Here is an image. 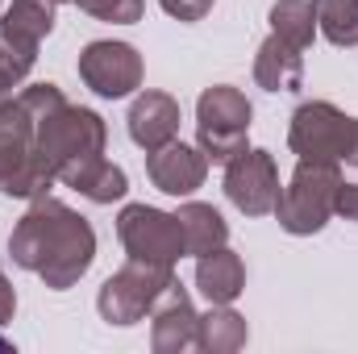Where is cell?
<instances>
[{"mask_svg": "<svg viewBox=\"0 0 358 354\" xmlns=\"http://www.w3.org/2000/svg\"><path fill=\"white\" fill-rule=\"evenodd\" d=\"M8 255L21 271H34L50 292H67L88 275L96 259L92 225L55 196L29 200L25 217L8 234Z\"/></svg>", "mask_w": 358, "mask_h": 354, "instance_id": "obj_1", "label": "cell"}, {"mask_svg": "<svg viewBox=\"0 0 358 354\" xmlns=\"http://www.w3.org/2000/svg\"><path fill=\"white\" fill-rule=\"evenodd\" d=\"M104 142H108L104 117L80 104H59L50 117L38 121V134H34V146L50 163L55 179L76 192L104 163Z\"/></svg>", "mask_w": 358, "mask_h": 354, "instance_id": "obj_2", "label": "cell"}, {"mask_svg": "<svg viewBox=\"0 0 358 354\" xmlns=\"http://www.w3.org/2000/svg\"><path fill=\"white\" fill-rule=\"evenodd\" d=\"M34 134H38V117L21 104V96H4L0 100V196L38 200V196H50V187L59 183L50 163L38 155Z\"/></svg>", "mask_w": 358, "mask_h": 354, "instance_id": "obj_3", "label": "cell"}, {"mask_svg": "<svg viewBox=\"0 0 358 354\" xmlns=\"http://www.w3.org/2000/svg\"><path fill=\"white\" fill-rule=\"evenodd\" d=\"M338 187H342V171L338 163H304L292 171L287 187L279 192V204H275V217L287 234L296 238H308V234H321L334 217V204H338Z\"/></svg>", "mask_w": 358, "mask_h": 354, "instance_id": "obj_4", "label": "cell"}, {"mask_svg": "<svg viewBox=\"0 0 358 354\" xmlns=\"http://www.w3.org/2000/svg\"><path fill=\"white\" fill-rule=\"evenodd\" d=\"M250 100L229 84H213L196 100V138L208 163H229L234 155L246 150V129H250Z\"/></svg>", "mask_w": 358, "mask_h": 354, "instance_id": "obj_5", "label": "cell"}, {"mask_svg": "<svg viewBox=\"0 0 358 354\" xmlns=\"http://www.w3.org/2000/svg\"><path fill=\"white\" fill-rule=\"evenodd\" d=\"M171 279H176V267L129 259L121 271H113V275L100 283L96 313H100L108 325H138V321L155 309V300L163 296V288H167Z\"/></svg>", "mask_w": 358, "mask_h": 354, "instance_id": "obj_6", "label": "cell"}, {"mask_svg": "<svg viewBox=\"0 0 358 354\" xmlns=\"http://www.w3.org/2000/svg\"><path fill=\"white\" fill-rule=\"evenodd\" d=\"M350 121L355 117H346L329 100H304L292 113L287 146L304 163H342L346 159V146H350Z\"/></svg>", "mask_w": 358, "mask_h": 354, "instance_id": "obj_7", "label": "cell"}, {"mask_svg": "<svg viewBox=\"0 0 358 354\" xmlns=\"http://www.w3.org/2000/svg\"><path fill=\"white\" fill-rule=\"evenodd\" d=\"M117 238L125 246L129 259L142 263H163L176 267L187 250H183V229H179L176 213H163L155 204H125L117 217Z\"/></svg>", "mask_w": 358, "mask_h": 354, "instance_id": "obj_8", "label": "cell"}, {"mask_svg": "<svg viewBox=\"0 0 358 354\" xmlns=\"http://www.w3.org/2000/svg\"><path fill=\"white\" fill-rule=\"evenodd\" d=\"M279 167L271 150H242L225 163V196L246 217H267L279 204Z\"/></svg>", "mask_w": 358, "mask_h": 354, "instance_id": "obj_9", "label": "cell"}, {"mask_svg": "<svg viewBox=\"0 0 358 354\" xmlns=\"http://www.w3.org/2000/svg\"><path fill=\"white\" fill-rule=\"evenodd\" d=\"M76 67H80V80L104 100H121L134 88H142V55L129 42H113V38L88 42Z\"/></svg>", "mask_w": 358, "mask_h": 354, "instance_id": "obj_10", "label": "cell"}, {"mask_svg": "<svg viewBox=\"0 0 358 354\" xmlns=\"http://www.w3.org/2000/svg\"><path fill=\"white\" fill-rule=\"evenodd\" d=\"M196 325H200V313L187 296V288L171 279L163 288V296L155 300L150 309V346L155 354H183L196 346Z\"/></svg>", "mask_w": 358, "mask_h": 354, "instance_id": "obj_11", "label": "cell"}, {"mask_svg": "<svg viewBox=\"0 0 358 354\" xmlns=\"http://www.w3.org/2000/svg\"><path fill=\"white\" fill-rule=\"evenodd\" d=\"M146 176L167 196H192L208 176V155L187 142H167L159 150H146Z\"/></svg>", "mask_w": 358, "mask_h": 354, "instance_id": "obj_12", "label": "cell"}, {"mask_svg": "<svg viewBox=\"0 0 358 354\" xmlns=\"http://www.w3.org/2000/svg\"><path fill=\"white\" fill-rule=\"evenodd\" d=\"M125 125H129L134 146L159 150V146L176 142V134H179V100L167 96V92H142V96L129 104Z\"/></svg>", "mask_w": 358, "mask_h": 354, "instance_id": "obj_13", "label": "cell"}, {"mask_svg": "<svg viewBox=\"0 0 358 354\" xmlns=\"http://www.w3.org/2000/svg\"><path fill=\"white\" fill-rule=\"evenodd\" d=\"M50 29H55V0H13L0 13V42L21 55L38 59V46Z\"/></svg>", "mask_w": 358, "mask_h": 354, "instance_id": "obj_14", "label": "cell"}, {"mask_svg": "<svg viewBox=\"0 0 358 354\" xmlns=\"http://www.w3.org/2000/svg\"><path fill=\"white\" fill-rule=\"evenodd\" d=\"M255 84L267 92H300L304 84V50L271 34L255 55Z\"/></svg>", "mask_w": 358, "mask_h": 354, "instance_id": "obj_15", "label": "cell"}, {"mask_svg": "<svg viewBox=\"0 0 358 354\" xmlns=\"http://www.w3.org/2000/svg\"><path fill=\"white\" fill-rule=\"evenodd\" d=\"M196 288L208 296V304H234L246 292V267L229 246H217L196 259Z\"/></svg>", "mask_w": 358, "mask_h": 354, "instance_id": "obj_16", "label": "cell"}, {"mask_svg": "<svg viewBox=\"0 0 358 354\" xmlns=\"http://www.w3.org/2000/svg\"><path fill=\"white\" fill-rule=\"evenodd\" d=\"M176 217H179V229H183V250L196 255V259L229 242V225H225V217L213 204L187 200V204H179Z\"/></svg>", "mask_w": 358, "mask_h": 354, "instance_id": "obj_17", "label": "cell"}, {"mask_svg": "<svg viewBox=\"0 0 358 354\" xmlns=\"http://www.w3.org/2000/svg\"><path fill=\"white\" fill-rule=\"evenodd\" d=\"M246 338H250V325L229 304H213L196 325V346L204 354H234L246 346Z\"/></svg>", "mask_w": 358, "mask_h": 354, "instance_id": "obj_18", "label": "cell"}, {"mask_svg": "<svg viewBox=\"0 0 358 354\" xmlns=\"http://www.w3.org/2000/svg\"><path fill=\"white\" fill-rule=\"evenodd\" d=\"M271 34H279L296 50H308L313 38H317V8H313V0H275L271 4Z\"/></svg>", "mask_w": 358, "mask_h": 354, "instance_id": "obj_19", "label": "cell"}, {"mask_svg": "<svg viewBox=\"0 0 358 354\" xmlns=\"http://www.w3.org/2000/svg\"><path fill=\"white\" fill-rule=\"evenodd\" d=\"M317 29L334 46H358V0H313Z\"/></svg>", "mask_w": 358, "mask_h": 354, "instance_id": "obj_20", "label": "cell"}, {"mask_svg": "<svg viewBox=\"0 0 358 354\" xmlns=\"http://www.w3.org/2000/svg\"><path fill=\"white\" fill-rule=\"evenodd\" d=\"M129 192V179H125V171L117 167V163H100L96 171L88 176V183L80 187V196H88L92 204H113V200H121Z\"/></svg>", "mask_w": 358, "mask_h": 354, "instance_id": "obj_21", "label": "cell"}, {"mask_svg": "<svg viewBox=\"0 0 358 354\" xmlns=\"http://www.w3.org/2000/svg\"><path fill=\"white\" fill-rule=\"evenodd\" d=\"M71 4H80L96 21H113V25H134L146 13V0H71Z\"/></svg>", "mask_w": 358, "mask_h": 354, "instance_id": "obj_22", "label": "cell"}, {"mask_svg": "<svg viewBox=\"0 0 358 354\" xmlns=\"http://www.w3.org/2000/svg\"><path fill=\"white\" fill-rule=\"evenodd\" d=\"M29 71H34V55H21V50L0 42V92L8 96L13 88H21L29 80Z\"/></svg>", "mask_w": 358, "mask_h": 354, "instance_id": "obj_23", "label": "cell"}, {"mask_svg": "<svg viewBox=\"0 0 358 354\" xmlns=\"http://www.w3.org/2000/svg\"><path fill=\"white\" fill-rule=\"evenodd\" d=\"M163 4V13H171L176 21H204L208 17V8H213V0H159Z\"/></svg>", "mask_w": 358, "mask_h": 354, "instance_id": "obj_24", "label": "cell"}, {"mask_svg": "<svg viewBox=\"0 0 358 354\" xmlns=\"http://www.w3.org/2000/svg\"><path fill=\"white\" fill-rule=\"evenodd\" d=\"M334 217H346V221H358V183H346L338 187V204H334Z\"/></svg>", "mask_w": 358, "mask_h": 354, "instance_id": "obj_25", "label": "cell"}, {"mask_svg": "<svg viewBox=\"0 0 358 354\" xmlns=\"http://www.w3.org/2000/svg\"><path fill=\"white\" fill-rule=\"evenodd\" d=\"M13 313H17V292H13L8 275L0 271V325H8V321H13Z\"/></svg>", "mask_w": 358, "mask_h": 354, "instance_id": "obj_26", "label": "cell"}, {"mask_svg": "<svg viewBox=\"0 0 358 354\" xmlns=\"http://www.w3.org/2000/svg\"><path fill=\"white\" fill-rule=\"evenodd\" d=\"M346 163L358 167V117L350 121V146H346Z\"/></svg>", "mask_w": 358, "mask_h": 354, "instance_id": "obj_27", "label": "cell"}, {"mask_svg": "<svg viewBox=\"0 0 358 354\" xmlns=\"http://www.w3.org/2000/svg\"><path fill=\"white\" fill-rule=\"evenodd\" d=\"M0 351H8V342H4V338H0Z\"/></svg>", "mask_w": 358, "mask_h": 354, "instance_id": "obj_28", "label": "cell"}, {"mask_svg": "<svg viewBox=\"0 0 358 354\" xmlns=\"http://www.w3.org/2000/svg\"><path fill=\"white\" fill-rule=\"evenodd\" d=\"M55 4H67V0H55Z\"/></svg>", "mask_w": 358, "mask_h": 354, "instance_id": "obj_29", "label": "cell"}, {"mask_svg": "<svg viewBox=\"0 0 358 354\" xmlns=\"http://www.w3.org/2000/svg\"><path fill=\"white\" fill-rule=\"evenodd\" d=\"M0 100H4V92H0Z\"/></svg>", "mask_w": 358, "mask_h": 354, "instance_id": "obj_30", "label": "cell"}]
</instances>
